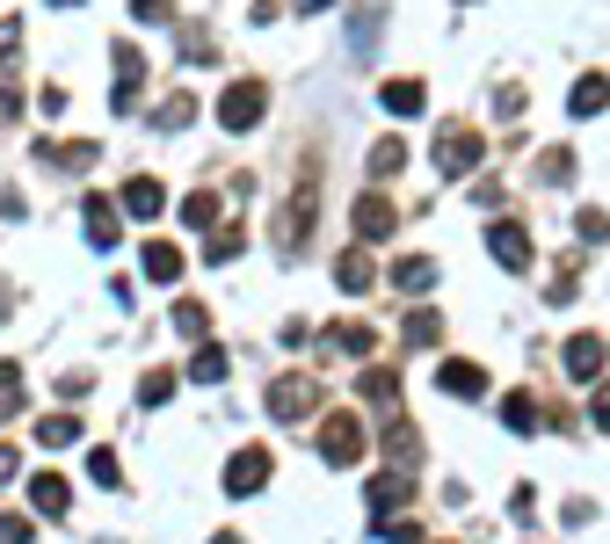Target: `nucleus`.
<instances>
[{
	"label": "nucleus",
	"mask_w": 610,
	"mask_h": 544,
	"mask_svg": "<svg viewBox=\"0 0 610 544\" xmlns=\"http://www.w3.org/2000/svg\"><path fill=\"white\" fill-rule=\"evenodd\" d=\"M153 117H160V131H174V124L190 117V95H168V102H160V109H153Z\"/></svg>",
	"instance_id": "32"
},
{
	"label": "nucleus",
	"mask_w": 610,
	"mask_h": 544,
	"mask_svg": "<svg viewBox=\"0 0 610 544\" xmlns=\"http://www.w3.org/2000/svg\"><path fill=\"white\" fill-rule=\"evenodd\" d=\"M356 233H364V239H386V233H400V211H392L386 196H356Z\"/></svg>",
	"instance_id": "8"
},
{
	"label": "nucleus",
	"mask_w": 610,
	"mask_h": 544,
	"mask_svg": "<svg viewBox=\"0 0 610 544\" xmlns=\"http://www.w3.org/2000/svg\"><path fill=\"white\" fill-rule=\"evenodd\" d=\"M29 501H37L44 516H66V508H74V487H66V479H59V472H44V479H37V487H29Z\"/></svg>",
	"instance_id": "15"
},
{
	"label": "nucleus",
	"mask_w": 610,
	"mask_h": 544,
	"mask_svg": "<svg viewBox=\"0 0 610 544\" xmlns=\"http://www.w3.org/2000/svg\"><path fill=\"white\" fill-rule=\"evenodd\" d=\"M582 239H610V218L603 211H582Z\"/></svg>",
	"instance_id": "37"
},
{
	"label": "nucleus",
	"mask_w": 610,
	"mask_h": 544,
	"mask_svg": "<svg viewBox=\"0 0 610 544\" xmlns=\"http://www.w3.org/2000/svg\"><path fill=\"white\" fill-rule=\"evenodd\" d=\"M160 400H174V371H146L139 378V406H160Z\"/></svg>",
	"instance_id": "26"
},
{
	"label": "nucleus",
	"mask_w": 610,
	"mask_h": 544,
	"mask_svg": "<svg viewBox=\"0 0 610 544\" xmlns=\"http://www.w3.org/2000/svg\"><path fill=\"white\" fill-rule=\"evenodd\" d=\"M437 385L451 392V400H480V392H488V371H480V363H443Z\"/></svg>",
	"instance_id": "10"
},
{
	"label": "nucleus",
	"mask_w": 610,
	"mask_h": 544,
	"mask_svg": "<svg viewBox=\"0 0 610 544\" xmlns=\"http://www.w3.org/2000/svg\"><path fill=\"white\" fill-rule=\"evenodd\" d=\"M335 284H342V290H364L371 284V255H364V247H349V255L335 261Z\"/></svg>",
	"instance_id": "22"
},
{
	"label": "nucleus",
	"mask_w": 610,
	"mask_h": 544,
	"mask_svg": "<svg viewBox=\"0 0 610 544\" xmlns=\"http://www.w3.org/2000/svg\"><path fill=\"white\" fill-rule=\"evenodd\" d=\"M596 428H610V385H596Z\"/></svg>",
	"instance_id": "38"
},
{
	"label": "nucleus",
	"mask_w": 610,
	"mask_h": 544,
	"mask_svg": "<svg viewBox=\"0 0 610 544\" xmlns=\"http://www.w3.org/2000/svg\"><path fill=\"white\" fill-rule=\"evenodd\" d=\"M320 457H327V465H356V457H364V422H356V414H335V422L320 428Z\"/></svg>",
	"instance_id": "3"
},
{
	"label": "nucleus",
	"mask_w": 610,
	"mask_h": 544,
	"mask_svg": "<svg viewBox=\"0 0 610 544\" xmlns=\"http://www.w3.org/2000/svg\"><path fill=\"white\" fill-rule=\"evenodd\" d=\"M488 255L502 261V269H516V276H523V269H531V233H523L516 218H494V225H488Z\"/></svg>",
	"instance_id": "4"
},
{
	"label": "nucleus",
	"mask_w": 610,
	"mask_h": 544,
	"mask_svg": "<svg viewBox=\"0 0 610 544\" xmlns=\"http://www.w3.org/2000/svg\"><path fill=\"white\" fill-rule=\"evenodd\" d=\"M88 239H95V247H117L124 239V211L109 196H88Z\"/></svg>",
	"instance_id": "9"
},
{
	"label": "nucleus",
	"mask_w": 610,
	"mask_h": 544,
	"mask_svg": "<svg viewBox=\"0 0 610 544\" xmlns=\"http://www.w3.org/2000/svg\"><path fill=\"white\" fill-rule=\"evenodd\" d=\"M567 167H574V153H545V160H537V174H545V182H560Z\"/></svg>",
	"instance_id": "34"
},
{
	"label": "nucleus",
	"mask_w": 610,
	"mask_h": 544,
	"mask_svg": "<svg viewBox=\"0 0 610 544\" xmlns=\"http://www.w3.org/2000/svg\"><path fill=\"white\" fill-rule=\"evenodd\" d=\"M480 153H488V139L480 131H437V167L458 182V174H472L480 167Z\"/></svg>",
	"instance_id": "2"
},
{
	"label": "nucleus",
	"mask_w": 610,
	"mask_h": 544,
	"mask_svg": "<svg viewBox=\"0 0 610 544\" xmlns=\"http://www.w3.org/2000/svg\"><path fill=\"white\" fill-rule=\"evenodd\" d=\"M124 211H131V218H160V182H146V174L124 182Z\"/></svg>",
	"instance_id": "18"
},
{
	"label": "nucleus",
	"mask_w": 610,
	"mask_h": 544,
	"mask_svg": "<svg viewBox=\"0 0 610 544\" xmlns=\"http://www.w3.org/2000/svg\"><path fill=\"white\" fill-rule=\"evenodd\" d=\"M327 349H335V355H371V349H378V334H371L364 320H335V327H327Z\"/></svg>",
	"instance_id": "13"
},
{
	"label": "nucleus",
	"mask_w": 610,
	"mask_h": 544,
	"mask_svg": "<svg viewBox=\"0 0 610 544\" xmlns=\"http://www.w3.org/2000/svg\"><path fill=\"white\" fill-rule=\"evenodd\" d=\"M204 327H211V312L196 306V298H190V306H174V334H190V341H196Z\"/></svg>",
	"instance_id": "30"
},
{
	"label": "nucleus",
	"mask_w": 610,
	"mask_h": 544,
	"mask_svg": "<svg viewBox=\"0 0 610 544\" xmlns=\"http://www.w3.org/2000/svg\"><path fill=\"white\" fill-rule=\"evenodd\" d=\"M262 109H269V88H262V80H233V88L219 95V124H225V131H255V124H262Z\"/></svg>",
	"instance_id": "1"
},
{
	"label": "nucleus",
	"mask_w": 610,
	"mask_h": 544,
	"mask_svg": "<svg viewBox=\"0 0 610 544\" xmlns=\"http://www.w3.org/2000/svg\"><path fill=\"white\" fill-rule=\"evenodd\" d=\"M131 15L139 23H168V0H131Z\"/></svg>",
	"instance_id": "36"
},
{
	"label": "nucleus",
	"mask_w": 610,
	"mask_h": 544,
	"mask_svg": "<svg viewBox=\"0 0 610 544\" xmlns=\"http://www.w3.org/2000/svg\"><path fill=\"white\" fill-rule=\"evenodd\" d=\"M502 422H509L516 436H531V428H537V406L523 400V392H509V400H502Z\"/></svg>",
	"instance_id": "25"
},
{
	"label": "nucleus",
	"mask_w": 610,
	"mask_h": 544,
	"mask_svg": "<svg viewBox=\"0 0 610 544\" xmlns=\"http://www.w3.org/2000/svg\"><path fill=\"white\" fill-rule=\"evenodd\" d=\"M392 284H400V290H429V284H437V261H429V255L392 261Z\"/></svg>",
	"instance_id": "17"
},
{
	"label": "nucleus",
	"mask_w": 610,
	"mask_h": 544,
	"mask_svg": "<svg viewBox=\"0 0 610 544\" xmlns=\"http://www.w3.org/2000/svg\"><path fill=\"white\" fill-rule=\"evenodd\" d=\"M211 544H241V537H211Z\"/></svg>",
	"instance_id": "40"
},
{
	"label": "nucleus",
	"mask_w": 610,
	"mask_h": 544,
	"mask_svg": "<svg viewBox=\"0 0 610 544\" xmlns=\"http://www.w3.org/2000/svg\"><path fill=\"white\" fill-rule=\"evenodd\" d=\"M603 341H596V334H574V341H567V349H560V363H567V378H574V385H596V378H603Z\"/></svg>",
	"instance_id": "5"
},
{
	"label": "nucleus",
	"mask_w": 610,
	"mask_h": 544,
	"mask_svg": "<svg viewBox=\"0 0 610 544\" xmlns=\"http://www.w3.org/2000/svg\"><path fill=\"white\" fill-rule=\"evenodd\" d=\"M241 255V233H233V225H225V233H211V247H204V261H233Z\"/></svg>",
	"instance_id": "31"
},
{
	"label": "nucleus",
	"mask_w": 610,
	"mask_h": 544,
	"mask_svg": "<svg viewBox=\"0 0 610 544\" xmlns=\"http://www.w3.org/2000/svg\"><path fill=\"white\" fill-rule=\"evenodd\" d=\"M400 167H407V145H400V139H378V145H371V174H378V182H392Z\"/></svg>",
	"instance_id": "21"
},
{
	"label": "nucleus",
	"mask_w": 610,
	"mask_h": 544,
	"mask_svg": "<svg viewBox=\"0 0 610 544\" xmlns=\"http://www.w3.org/2000/svg\"><path fill=\"white\" fill-rule=\"evenodd\" d=\"M190 378H196V385H219V378H225V349H196Z\"/></svg>",
	"instance_id": "28"
},
{
	"label": "nucleus",
	"mask_w": 610,
	"mask_h": 544,
	"mask_svg": "<svg viewBox=\"0 0 610 544\" xmlns=\"http://www.w3.org/2000/svg\"><path fill=\"white\" fill-rule=\"evenodd\" d=\"M37 443H44V450L80 443V422H74V414H44V422H37Z\"/></svg>",
	"instance_id": "20"
},
{
	"label": "nucleus",
	"mask_w": 610,
	"mask_h": 544,
	"mask_svg": "<svg viewBox=\"0 0 610 544\" xmlns=\"http://www.w3.org/2000/svg\"><path fill=\"white\" fill-rule=\"evenodd\" d=\"M407 494H415V479H407V472H378V479H371V508H378V522H392V508H400Z\"/></svg>",
	"instance_id": "11"
},
{
	"label": "nucleus",
	"mask_w": 610,
	"mask_h": 544,
	"mask_svg": "<svg viewBox=\"0 0 610 544\" xmlns=\"http://www.w3.org/2000/svg\"><path fill=\"white\" fill-rule=\"evenodd\" d=\"M0 544H29V522L23 516H0Z\"/></svg>",
	"instance_id": "35"
},
{
	"label": "nucleus",
	"mask_w": 610,
	"mask_h": 544,
	"mask_svg": "<svg viewBox=\"0 0 610 544\" xmlns=\"http://www.w3.org/2000/svg\"><path fill=\"white\" fill-rule=\"evenodd\" d=\"M603 102H610V80L603 73H582L574 95H567V109H574V117H603Z\"/></svg>",
	"instance_id": "14"
},
{
	"label": "nucleus",
	"mask_w": 610,
	"mask_h": 544,
	"mask_svg": "<svg viewBox=\"0 0 610 544\" xmlns=\"http://www.w3.org/2000/svg\"><path fill=\"white\" fill-rule=\"evenodd\" d=\"M313 400H320L313 378H276V385H269V414H276V422H298Z\"/></svg>",
	"instance_id": "6"
},
{
	"label": "nucleus",
	"mask_w": 610,
	"mask_h": 544,
	"mask_svg": "<svg viewBox=\"0 0 610 544\" xmlns=\"http://www.w3.org/2000/svg\"><path fill=\"white\" fill-rule=\"evenodd\" d=\"M262 487H269V450H241L225 465V494H262Z\"/></svg>",
	"instance_id": "7"
},
{
	"label": "nucleus",
	"mask_w": 610,
	"mask_h": 544,
	"mask_svg": "<svg viewBox=\"0 0 610 544\" xmlns=\"http://www.w3.org/2000/svg\"><path fill=\"white\" fill-rule=\"evenodd\" d=\"M407 341H415V349H429V341H443V320H437V312H429V306H421L415 320H407Z\"/></svg>",
	"instance_id": "29"
},
{
	"label": "nucleus",
	"mask_w": 610,
	"mask_h": 544,
	"mask_svg": "<svg viewBox=\"0 0 610 544\" xmlns=\"http://www.w3.org/2000/svg\"><path fill=\"white\" fill-rule=\"evenodd\" d=\"M182 225H196V233H204V225H219V190H196L190 204H182Z\"/></svg>",
	"instance_id": "23"
},
{
	"label": "nucleus",
	"mask_w": 610,
	"mask_h": 544,
	"mask_svg": "<svg viewBox=\"0 0 610 544\" xmlns=\"http://www.w3.org/2000/svg\"><path fill=\"white\" fill-rule=\"evenodd\" d=\"M313 211H320V190H313V182H298V196H291V225H284V247H306V233H313Z\"/></svg>",
	"instance_id": "12"
},
{
	"label": "nucleus",
	"mask_w": 610,
	"mask_h": 544,
	"mask_svg": "<svg viewBox=\"0 0 610 544\" xmlns=\"http://www.w3.org/2000/svg\"><path fill=\"white\" fill-rule=\"evenodd\" d=\"M88 472H95V487H124V465H117V450H88Z\"/></svg>",
	"instance_id": "27"
},
{
	"label": "nucleus",
	"mask_w": 610,
	"mask_h": 544,
	"mask_svg": "<svg viewBox=\"0 0 610 544\" xmlns=\"http://www.w3.org/2000/svg\"><path fill=\"white\" fill-rule=\"evenodd\" d=\"M356 392H364V400H400V378H392V371H364V378H356Z\"/></svg>",
	"instance_id": "24"
},
{
	"label": "nucleus",
	"mask_w": 610,
	"mask_h": 544,
	"mask_svg": "<svg viewBox=\"0 0 610 544\" xmlns=\"http://www.w3.org/2000/svg\"><path fill=\"white\" fill-rule=\"evenodd\" d=\"M59 8H80V0H59Z\"/></svg>",
	"instance_id": "41"
},
{
	"label": "nucleus",
	"mask_w": 610,
	"mask_h": 544,
	"mask_svg": "<svg viewBox=\"0 0 610 544\" xmlns=\"http://www.w3.org/2000/svg\"><path fill=\"white\" fill-rule=\"evenodd\" d=\"M298 8H306V15H313V8H335V0H298Z\"/></svg>",
	"instance_id": "39"
},
{
	"label": "nucleus",
	"mask_w": 610,
	"mask_h": 544,
	"mask_svg": "<svg viewBox=\"0 0 610 544\" xmlns=\"http://www.w3.org/2000/svg\"><path fill=\"white\" fill-rule=\"evenodd\" d=\"M146 276H153V284H174V276H182V247L153 239V247H146Z\"/></svg>",
	"instance_id": "19"
},
{
	"label": "nucleus",
	"mask_w": 610,
	"mask_h": 544,
	"mask_svg": "<svg viewBox=\"0 0 610 544\" xmlns=\"http://www.w3.org/2000/svg\"><path fill=\"white\" fill-rule=\"evenodd\" d=\"M421 102H429L421 80H386V109L392 117H421Z\"/></svg>",
	"instance_id": "16"
},
{
	"label": "nucleus",
	"mask_w": 610,
	"mask_h": 544,
	"mask_svg": "<svg viewBox=\"0 0 610 544\" xmlns=\"http://www.w3.org/2000/svg\"><path fill=\"white\" fill-rule=\"evenodd\" d=\"M378 537L386 544H421V522H378Z\"/></svg>",
	"instance_id": "33"
}]
</instances>
